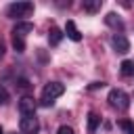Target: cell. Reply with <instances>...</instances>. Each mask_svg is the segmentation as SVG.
<instances>
[{"mask_svg": "<svg viewBox=\"0 0 134 134\" xmlns=\"http://www.w3.org/2000/svg\"><path fill=\"white\" fill-rule=\"evenodd\" d=\"M65 92V86L61 82H48L42 90V98H40V105L42 107H50L54 103V98H59L61 94Z\"/></svg>", "mask_w": 134, "mask_h": 134, "instance_id": "1", "label": "cell"}, {"mask_svg": "<svg viewBox=\"0 0 134 134\" xmlns=\"http://www.w3.org/2000/svg\"><path fill=\"white\" fill-rule=\"evenodd\" d=\"M63 31L59 29V27H50V31H48V44L50 46H59L61 44V40H63Z\"/></svg>", "mask_w": 134, "mask_h": 134, "instance_id": "10", "label": "cell"}, {"mask_svg": "<svg viewBox=\"0 0 134 134\" xmlns=\"http://www.w3.org/2000/svg\"><path fill=\"white\" fill-rule=\"evenodd\" d=\"M31 31H34V23H29V21H17V25L13 27V38L25 40V36L31 34Z\"/></svg>", "mask_w": 134, "mask_h": 134, "instance_id": "7", "label": "cell"}, {"mask_svg": "<svg viewBox=\"0 0 134 134\" xmlns=\"http://www.w3.org/2000/svg\"><path fill=\"white\" fill-rule=\"evenodd\" d=\"M98 126H100V117H98L94 111H90V113H88V132L94 134V132L98 130Z\"/></svg>", "mask_w": 134, "mask_h": 134, "instance_id": "12", "label": "cell"}, {"mask_svg": "<svg viewBox=\"0 0 134 134\" xmlns=\"http://www.w3.org/2000/svg\"><path fill=\"white\" fill-rule=\"evenodd\" d=\"M13 48H15L17 52H25V40H21V38H13Z\"/></svg>", "mask_w": 134, "mask_h": 134, "instance_id": "17", "label": "cell"}, {"mask_svg": "<svg viewBox=\"0 0 134 134\" xmlns=\"http://www.w3.org/2000/svg\"><path fill=\"white\" fill-rule=\"evenodd\" d=\"M111 46H113V50L115 52H119V54H126L128 50H130V40L124 36V34H113L111 36Z\"/></svg>", "mask_w": 134, "mask_h": 134, "instance_id": "5", "label": "cell"}, {"mask_svg": "<svg viewBox=\"0 0 134 134\" xmlns=\"http://www.w3.org/2000/svg\"><path fill=\"white\" fill-rule=\"evenodd\" d=\"M31 13H34V2H27V0L10 2L6 6V17H10V19H23V17H29Z\"/></svg>", "mask_w": 134, "mask_h": 134, "instance_id": "3", "label": "cell"}, {"mask_svg": "<svg viewBox=\"0 0 134 134\" xmlns=\"http://www.w3.org/2000/svg\"><path fill=\"white\" fill-rule=\"evenodd\" d=\"M57 134H75V132H73V128H69V126H61V128L57 130Z\"/></svg>", "mask_w": 134, "mask_h": 134, "instance_id": "18", "label": "cell"}, {"mask_svg": "<svg viewBox=\"0 0 134 134\" xmlns=\"http://www.w3.org/2000/svg\"><path fill=\"white\" fill-rule=\"evenodd\" d=\"M105 23H107L111 29H115V34H117V29H119V34H121V29H124V21H121V17H119L117 13H107V15H105Z\"/></svg>", "mask_w": 134, "mask_h": 134, "instance_id": "8", "label": "cell"}, {"mask_svg": "<svg viewBox=\"0 0 134 134\" xmlns=\"http://www.w3.org/2000/svg\"><path fill=\"white\" fill-rule=\"evenodd\" d=\"M8 100H10V94H8V90H6V88L0 84V107H4Z\"/></svg>", "mask_w": 134, "mask_h": 134, "instance_id": "16", "label": "cell"}, {"mask_svg": "<svg viewBox=\"0 0 134 134\" xmlns=\"http://www.w3.org/2000/svg\"><path fill=\"white\" fill-rule=\"evenodd\" d=\"M100 6H103V0H84L82 2V8L86 13H98Z\"/></svg>", "mask_w": 134, "mask_h": 134, "instance_id": "11", "label": "cell"}, {"mask_svg": "<svg viewBox=\"0 0 134 134\" xmlns=\"http://www.w3.org/2000/svg\"><path fill=\"white\" fill-rule=\"evenodd\" d=\"M15 88H17L19 92H29V90H31V84H29L27 77H17V80H15Z\"/></svg>", "mask_w": 134, "mask_h": 134, "instance_id": "14", "label": "cell"}, {"mask_svg": "<svg viewBox=\"0 0 134 134\" xmlns=\"http://www.w3.org/2000/svg\"><path fill=\"white\" fill-rule=\"evenodd\" d=\"M107 100H109V107L115 111H128V107H130V96L121 88H111Z\"/></svg>", "mask_w": 134, "mask_h": 134, "instance_id": "2", "label": "cell"}, {"mask_svg": "<svg viewBox=\"0 0 134 134\" xmlns=\"http://www.w3.org/2000/svg\"><path fill=\"white\" fill-rule=\"evenodd\" d=\"M65 34H67V38H69V40H73V42H80V40H82V34H80V29H77L75 21H71V19L65 23Z\"/></svg>", "mask_w": 134, "mask_h": 134, "instance_id": "9", "label": "cell"}, {"mask_svg": "<svg viewBox=\"0 0 134 134\" xmlns=\"http://www.w3.org/2000/svg\"><path fill=\"white\" fill-rule=\"evenodd\" d=\"M0 134H4V132H2V126H0Z\"/></svg>", "mask_w": 134, "mask_h": 134, "instance_id": "21", "label": "cell"}, {"mask_svg": "<svg viewBox=\"0 0 134 134\" xmlns=\"http://www.w3.org/2000/svg\"><path fill=\"white\" fill-rule=\"evenodd\" d=\"M117 126H119V130L124 134H134V121L132 119H119Z\"/></svg>", "mask_w": 134, "mask_h": 134, "instance_id": "15", "label": "cell"}, {"mask_svg": "<svg viewBox=\"0 0 134 134\" xmlns=\"http://www.w3.org/2000/svg\"><path fill=\"white\" fill-rule=\"evenodd\" d=\"M17 107H19V113H21V115H36V107H38V103H36L31 96L25 94V96L19 98V105H17Z\"/></svg>", "mask_w": 134, "mask_h": 134, "instance_id": "6", "label": "cell"}, {"mask_svg": "<svg viewBox=\"0 0 134 134\" xmlns=\"http://www.w3.org/2000/svg\"><path fill=\"white\" fill-rule=\"evenodd\" d=\"M119 71H121V75L124 77H134V61H121V65H119Z\"/></svg>", "mask_w": 134, "mask_h": 134, "instance_id": "13", "label": "cell"}, {"mask_svg": "<svg viewBox=\"0 0 134 134\" xmlns=\"http://www.w3.org/2000/svg\"><path fill=\"white\" fill-rule=\"evenodd\" d=\"M105 86V82H94V84H90V90H94V88H103Z\"/></svg>", "mask_w": 134, "mask_h": 134, "instance_id": "19", "label": "cell"}, {"mask_svg": "<svg viewBox=\"0 0 134 134\" xmlns=\"http://www.w3.org/2000/svg\"><path fill=\"white\" fill-rule=\"evenodd\" d=\"M19 130H21V134H38V132H40V121H38V117H36V115H21Z\"/></svg>", "mask_w": 134, "mask_h": 134, "instance_id": "4", "label": "cell"}, {"mask_svg": "<svg viewBox=\"0 0 134 134\" xmlns=\"http://www.w3.org/2000/svg\"><path fill=\"white\" fill-rule=\"evenodd\" d=\"M2 57H4V44L0 42V59H2Z\"/></svg>", "mask_w": 134, "mask_h": 134, "instance_id": "20", "label": "cell"}]
</instances>
